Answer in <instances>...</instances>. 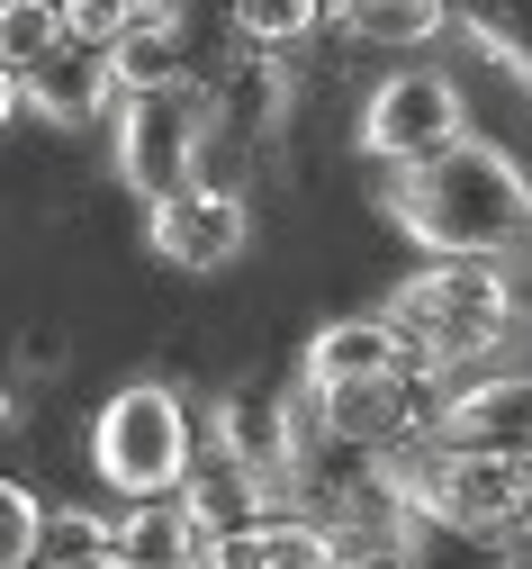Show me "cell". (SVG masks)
I'll return each mask as SVG.
<instances>
[{"label": "cell", "mask_w": 532, "mask_h": 569, "mask_svg": "<svg viewBox=\"0 0 532 569\" xmlns=\"http://www.w3.org/2000/svg\"><path fill=\"white\" fill-rule=\"evenodd\" d=\"M389 218L424 253H514L532 244V172L488 136H461L451 154L389 181Z\"/></svg>", "instance_id": "6da1fadb"}, {"label": "cell", "mask_w": 532, "mask_h": 569, "mask_svg": "<svg viewBox=\"0 0 532 569\" xmlns=\"http://www.w3.org/2000/svg\"><path fill=\"white\" fill-rule=\"evenodd\" d=\"M389 317H398V335L424 352L433 371H479L488 352L514 343L523 290L505 280L496 253H433L424 271H406L389 290Z\"/></svg>", "instance_id": "7a4b0ae2"}, {"label": "cell", "mask_w": 532, "mask_h": 569, "mask_svg": "<svg viewBox=\"0 0 532 569\" xmlns=\"http://www.w3.org/2000/svg\"><path fill=\"white\" fill-rule=\"evenodd\" d=\"M389 479L406 497L415 533H479V542L532 533V452H479V443L424 435L389 452Z\"/></svg>", "instance_id": "3957f363"}, {"label": "cell", "mask_w": 532, "mask_h": 569, "mask_svg": "<svg viewBox=\"0 0 532 569\" xmlns=\"http://www.w3.org/2000/svg\"><path fill=\"white\" fill-rule=\"evenodd\" d=\"M91 470L118 497H172L199 470V425L181 407V389L163 380H127L109 389V407L91 416Z\"/></svg>", "instance_id": "277c9868"}, {"label": "cell", "mask_w": 532, "mask_h": 569, "mask_svg": "<svg viewBox=\"0 0 532 569\" xmlns=\"http://www.w3.org/2000/svg\"><path fill=\"white\" fill-rule=\"evenodd\" d=\"M217 136V100L199 82H163V91H135L118 109V181L144 190V208L172 199L199 181V154Z\"/></svg>", "instance_id": "5b68a950"}, {"label": "cell", "mask_w": 532, "mask_h": 569, "mask_svg": "<svg viewBox=\"0 0 532 569\" xmlns=\"http://www.w3.org/2000/svg\"><path fill=\"white\" fill-rule=\"evenodd\" d=\"M352 136H361V154H379L389 172H415V163L451 154V146L470 136V100H461V82H451V73H433V63H406V73L370 82Z\"/></svg>", "instance_id": "8992f818"}, {"label": "cell", "mask_w": 532, "mask_h": 569, "mask_svg": "<svg viewBox=\"0 0 532 569\" xmlns=\"http://www.w3.org/2000/svg\"><path fill=\"white\" fill-rule=\"evenodd\" d=\"M144 244H154V262H172V271H225L253 244V218H244V199L225 181H190V190L144 208Z\"/></svg>", "instance_id": "52a82bcc"}, {"label": "cell", "mask_w": 532, "mask_h": 569, "mask_svg": "<svg viewBox=\"0 0 532 569\" xmlns=\"http://www.w3.org/2000/svg\"><path fill=\"white\" fill-rule=\"evenodd\" d=\"M424 352L398 335V317L379 308V317H334L308 335V352H298V380L308 389H352V380H389V371H415ZM433 371V362H424Z\"/></svg>", "instance_id": "ba28073f"}, {"label": "cell", "mask_w": 532, "mask_h": 569, "mask_svg": "<svg viewBox=\"0 0 532 569\" xmlns=\"http://www.w3.org/2000/svg\"><path fill=\"white\" fill-rule=\"evenodd\" d=\"M199 569H343V533L308 507H271L235 533H217Z\"/></svg>", "instance_id": "9c48e42d"}, {"label": "cell", "mask_w": 532, "mask_h": 569, "mask_svg": "<svg viewBox=\"0 0 532 569\" xmlns=\"http://www.w3.org/2000/svg\"><path fill=\"white\" fill-rule=\"evenodd\" d=\"M100 100H118V73H109V46H54L37 73H10V109H37L54 127H82L100 118Z\"/></svg>", "instance_id": "30bf717a"}, {"label": "cell", "mask_w": 532, "mask_h": 569, "mask_svg": "<svg viewBox=\"0 0 532 569\" xmlns=\"http://www.w3.org/2000/svg\"><path fill=\"white\" fill-rule=\"evenodd\" d=\"M442 435L479 452H532V371H479L442 398Z\"/></svg>", "instance_id": "8fae6325"}, {"label": "cell", "mask_w": 532, "mask_h": 569, "mask_svg": "<svg viewBox=\"0 0 532 569\" xmlns=\"http://www.w3.org/2000/svg\"><path fill=\"white\" fill-rule=\"evenodd\" d=\"M109 551L135 560V569H199L208 560V525L199 507L172 488V497H127V516L109 525Z\"/></svg>", "instance_id": "7c38bea8"}, {"label": "cell", "mask_w": 532, "mask_h": 569, "mask_svg": "<svg viewBox=\"0 0 532 569\" xmlns=\"http://www.w3.org/2000/svg\"><path fill=\"white\" fill-rule=\"evenodd\" d=\"M334 28H343L352 46H389V54H406V46H433L442 28H461V19H451L442 0H343Z\"/></svg>", "instance_id": "4fadbf2b"}, {"label": "cell", "mask_w": 532, "mask_h": 569, "mask_svg": "<svg viewBox=\"0 0 532 569\" xmlns=\"http://www.w3.org/2000/svg\"><path fill=\"white\" fill-rule=\"evenodd\" d=\"M109 73H118V100H135V91H163V82H190L181 19H135V28L109 46Z\"/></svg>", "instance_id": "5bb4252c"}, {"label": "cell", "mask_w": 532, "mask_h": 569, "mask_svg": "<svg viewBox=\"0 0 532 569\" xmlns=\"http://www.w3.org/2000/svg\"><path fill=\"white\" fill-rule=\"evenodd\" d=\"M225 19H235V37L253 54H298L334 19V0H225Z\"/></svg>", "instance_id": "9a60e30c"}, {"label": "cell", "mask_w": 532, "mask_h": 569, "mask_svg": "<svg viewBox=\"0 0 532 569\" xmlns=\"http://www.w3.org/2000/svg\"><path fill=\"white\" fill-rule=\"evenodd\" d=\"M54 46H72L63 0H0V73H37Z\"/></svg>", "instance_id": "2e32d148"}, {"label": "cell", "mask_w": 532, "mask_h": 569, "mask_svg": "<svg viewBox=\"0 0 532 569\" xmlns=\"http://www.w3.org/2000/svg\"><path fill=\"white\" fill-rule=\"evenodd\" d=\"M46 542H54V507L28 479H10L0 488V569H46Z\"/></svg>", "instance_id": "e0dca14e"}, {"label": "cell", "mask_w": 532, "mask_h": 569, "mask_svg": "<svg viewBox=\"0 0 532 569\" xmlns=\"http://www.w3.org/2000/svg\"><path fill=\"white\" fill-rule=\"evenodd\" d=\"M343 569H424V560L406 533H389V542H343Z\"/></svg>", "instance_id": "ac0fdd59"}, {"label": "cell", "mask_w": 532, "mask_h": 569, "mask_svg": "<svg viewBox=\"0 0 532 569\" xmlns=\"http://www.w3.org/2000/svg\"><path fill=\"white\" fill-rule=\"evenodd\" d=\"M127 19H181V0H127Z\"/></svg>", "instance_id": "d6986e66"}, {"label": "cell", "mask_w": 532, "mask_h": 569, "mask_svg": "<svg viewBox=\"0 0 532 569\" xmlns=\"http://www.w3.org/2000/svg\"><path fill=\"white\" fill-rule=\"evenodd\" d=\"M334 10H343V0H334Z\"/></svg>", "instance_id": "ffe728a7"}]
</instances>
